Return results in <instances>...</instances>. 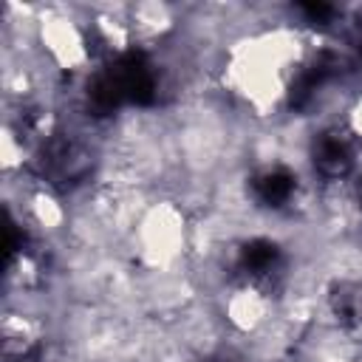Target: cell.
Returning a JSON list of instances; mask_svg holds the SVG:
<instances>
[{
  "mask_svg": "<svg viewBox=\"0 0 362 362\" xmlns=\"http://www.w3.org/2000/svg\"><path fill=\"white\" fill-rule=\"evenodd\" d=\"M192 212L173 195L156 192L141 209L127 243L124 257L136 272H173L189 260Z\"/></svg>",
  "mask_w": 362,
  "mask_h": 362,
  "instance_id": "6da1fadb",
  "label": "cell"
},
{
  "mask_svg": "<svg viewBox=\"0 0 362 362\" xmlns=\"http://www.w3.org/2000/svg\"><path fill=\"white\" fill-rule=\"evenodd\" d=\"M37 54L65 79H82L99 59L82 17V3H40Z\"/></svg>",
  "mask_w": 362,
  "mask_h": 362,
  "instance_id": "7a4b0ae2",
  "label": "cell"
},
{
  "mask_svg": "<svg viewBox=\"0 0 362 362\" xmlns=\"http://www.w3.org/2000/svg\"><path fill=\"white\" fill-rule=\"evenodd\" d=\"M215 308L223 320V328L238 337V339H249L255 334H260L263 328H269L277 314H280V297L272 286L260 283V280H235L229 283L218 300Z\"/></svg>",
  "mask_w": 362,
  "mask_h": 362,
  "instance_id": "3957f363",
  "label": "cell"
},
{
  "mask_svg": "<svg viewBox=\"0 0 362 362\" xmlns=\"http://www.w3.org/2000/svg\"><path fill=\"white\" fill-rule=\"evenodd\" d=\"M127 25L136 54H153L181 31V3H167V0L127 3Z\"/></svg>",
  "mask_w": 362,
  "mask_h": 362,
  "instance_id": "277c9868",
  "label": "cell"
},
{
  "mask_svg": "<svg viewBox=\"0 0 362 362\" xmlns=\"http://www.w3.org/2000/svg\"><path fill=\"white\" fill-rule=\"evenodd\" d=\"M342 124L348 127V133H351V139L362 147V90L351 99V105H348V110H345V119H342Z\"/></svg>",
  "mask_w": 362,
  "mask_h": 362,
  "instance_id": "5b68a950",
  "label": "cell"
}]
</instances>
